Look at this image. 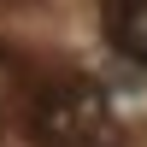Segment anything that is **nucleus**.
Masks as SVG:
<instances>
[{
	"label": "nucleus",
	"mask_w": 147,
	"mask_h": 147,
	"mask_svg": "<svg viewBox=\"0 0 147 147\" xmlns=\"http://www.w3.org/2000/svg\"><path fill=\"white\" fill-rule=\"evenodd\" d=\"M30 136H35V147H124L106 94L94 82H77V77L35 88V100H30Z\"/></svg>",
	"instance_id": "obj_1"
},
{
	"label": "nucleus",
	"mask_w": 147,
	"mask_h": 147,
	"mask_svg": "<svg viewBox=\"0 0 147 147\" xmlns=\"http://www.w3.org/2000/svg\"><path fill=\"white\" fill-rule=\"evenodd\" d=\"M106 35L118 53L147 65V0H106Z\"/></svg>",
	"instance_id": "obj_2"
}]
</instances>
